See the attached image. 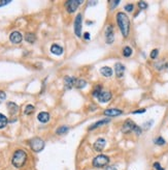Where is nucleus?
Instances as JSON below:
<instances>
[{"label": "nucleus", "instance_id": "obj_9", "mask_svg": "<svg viewBox=\"0 0 168 170\" xmlns=\"http://www.w3.org/2000/svg\"><path fill=\"white\" fill-rule=\"evenodd\" d=\"M105 145H106L105 139L99 138V139H97L95 142H94L93 148H94V150H96V151H102L104 150V147H105Z\"/></svg>", "mask_w": 168, "mask_h": 170}, {"label": "nucleus", "instance_id": "obj_24", "mask_svg": "<svg viewBox=\"0 0 168 170\" xmlns=\"http://www.w3.org/2000/svg\"><path fill=\"white\" fill-rule=\"evenodd\" d=\"M101 91H102V86L101 85H96V87L94 88V90H93V96L94 98H96L97 99V96H98L101 93Z\"/></svg>", "mask_w": 168, "mask_h": 170}, {"label": "nucleus", "instance_id": "obj_37", "mask_svg": "<svg viewBox=\"0 0 168 170\" xmlns=\"http://www.w3.org/2000/svg\"><path fill=\"white\" fill-rule=\"evenodd\" d=\"M84 38H85V41H90V33L85 32V34H84Z\"/></svg>", "mask_w": 168, "mask_h": 170}, {"label": "nucleus", "instance_id": "obj_23", "mask_svg": "<svg viewBox=\"0 0 168 170\" xmlns=\"http://www.w3.org/2000/svg\"><path fill=\"white\" fill-rule=\"evenodd\" d=\"M87 85V82L86 80L84 79H80V80H77V83H75V87L78 88V89H82L85 86Z\"/></svg>", "mask_w": 168, "mask_h": 170}, {"label": "nucleus", "instance_id": "obj_33", "mask_svg": "<svg viewBox=\"0 0 168 170\" xmlns=\"http://www.w3.org/2000/svg\"><path fill=\"white\" fill-rule=\"evenodd\" d=\"M153 166L156 170H164V168H162V166L160 165V163H158V162H155L153 164Z\"/></svg>", "mask_w": 168, "mask_h": 170}, {"label": "nucleus", "instance_id": "obj_8", "mask_svg": "<svg viewBox=\"0 0 168 170\" xmlns=\"http://www.w3.org/2000/svg\"><path fill=\"white\" fill-rule=\"evenodd\" d=\"M137 127L134 121H132L131 119H127L126 121L124 122V125H123V128H122V131L123 133H130V132H134L135 128Z\"/></svg>", "mask_w": 168, "mask_h": 170}, {"label": "nucleus", "instance_id": "obj_5", "mask_svg": "<svg viewBox=\"0 0 168 170\" xmlns=\"http://www.w3.org/2000/svg\"><path fill=\"white\" fill-rule=\"evenodd\" d=\"M82 23H83V16L82 14H78L75 17V20H74V33L77 38L82 36V26H83Z\"/></svg>", "mask_w": 168, "mask_h": 170}, {"label": "nucleus", "instance_id": "obj_6", "mask_svg": "<svg viewBox=\"0 0 168 170\" xmlns=\"http://www.w3.org/2000/svg\"><path fill=\"white\" fill-rule=\"evenodd\" d=\"M82 3H83V1H80V0H69V1L66 2L65 7H66L67 12L69 13V14H72V13H74L75 10L77 9V7Z\"/></svg>", "mask_w": 168, "mask_h": 170}, {"label": "nucleus", "instance_id": "obj_32", "mask_svg": "<svg viewBox=\"0 0 168 170\" xmlns=\"http://www.w3.org/2000/svg\"><path fill=\"white\" fill-rule=\"evenodd\" d=\"M133 9H134V5H133V4H127L125 6V10H126V12H129V13L132 12Z\"/></svg>", "mask_w": 168, "mask_h": 170}, {"label": "nucleus", "instance_id": "obj_10", "mask_svg": "<svg viewBox=\"0 0 168 170\" xmlns=\"http://www.w3.org/2000/svg\"><path fill=\"white\" fill-rule=\"evenodd\" d=\"M97 100H98L100 103H107L111 100V93L109 91H101V93L97 96Z\"/></svg>", "mask_w": 168, "mask_h": 170}, {"label": "nucleus", "instance_id": "obj_12", "mask_svg": "<svg viewBox=\"0 0 168 170\" xmlns=\"http://www.w3.org/2000/svg\"><path fill=\"white\" fill-rule=\"evenodd\" d=\"M104 115L109 117H115V116H120V115L123 114V110H120V109L117 108H112V109H106L104 110Z\"/></svg>", "mask_w": 168, "mask_h": 170}, {"label": "nucleus", "instance_id": "obj_4", "mask_svg": "<svg viewBox=\"0 0 168 170\" xmlns=\"http://www.w3.org/2000/svg\"><path fill=\"white\" fill-rule=\"evenodd\" d=\"M29 145H30L31 150H32L33 151H35V153H39V151H41L44 148L46 143H44V141L41 139V138L35 137V138H33V139L30 140Z\"/></svg>", "mask_w": 168, "mask_h": 170}, {"label": "nucleus", "instance_id": "obj_25", "mask_svg": "<svg viewBox=\"0 0 168 170\" xmlns=\"http://www.w3.org/2000/svg\"><path fill=\"white\" fill-rule=\"evenodd\" d=\"M132 49L130 48V47H125L124 49H123V55H124L125 57H130L131 55H132Z\"/></svg>", "mask_w": 168, "mask_h": 170}, {"label": "nucleus", "instance_id": "obj_2", "mask_svg": "<svg viewBox=\"0 0 168 170\" xmlns=\"http://www.w3.org/2000/svg\"><path fill=\"white\" fill-rule=\"evenodd\" d=\"M26 161H27V154L25 150H15L12 155V163L15 168H21L25 165Z\"/></svg>", "mask_w": 168, "mask_h": 170}, {"label": "nucleus", "instance_id": "obj_15", "mask_svg": "<svg viewBox=\"0 0 168 170\" xmlns=\"http://www.w3.org/2000/svg\"><path fill=\"white\" fill-rule=\"evenodd\" d=\"M51 52L53 54H55V55H62L63 52H64V50H63V48L61 46L57 45V44H54V45H52L51 47Z\"/></svg>", "mask_w": 168, "mask_h": 170}, {"label": "nucleus", "instance_id": "obj_18", "mask_svg": "<svg viewBox=\"0 0 168 170\" xmlns=\"http://www.w3.org/2000/svg\"><path fill=\"white\" fill-rule=\"evenodd\" d=\"M100 74L102 76H104V77H111V76H112V69L109 67H103L100 69Z\"/></svg>", "mask_w": 168, "mask_h": 170}, {"label": "nucleus", "instance_id": "obj_31", "mask_svg": "<svg viewBox=\"0 0 168 170\" xmlns=\"http://www.w3.org/2000/svg\"><path fill=\"white\" fill-rule=\"evenodd\" d=\"M109 3H111V9H115V6H117V5L120 4V1H119V0H112V1H111Z\"/></svg>", "mask_w": 168, "mask_h": 170}, {"label": "nucleus", "instance_id": "obj_26", "mask_svg": "<svg viewBox=\"0 0 168 170\" xmlns=\"http://www.w3.org/2000/svg\"><path fill=\"white\" fill-rule=\"evenodd\" d=\"M33 111H34V106L33 105H27L26 106V108H25L24 113L26 115H29V114L33 113Z\"/></svg>", "mask_w": 168, "mask_h": 170}, {"label": "nucleus", "instance_id": "obj_22", "mask_svg": "<svg viewBox=\"0 0 168 170\" xmlns=\"http://www.w3.org/2000/svg\"><path fill=\"white\" fill-rule=\"evenodd\" d=\"M69 131V128L67 127V125H61V127H59L56 131L57 135H64L66 134V133Z\"/></svg>", "mask_w": 168, "mask_h": 170}, {"label": "nucleus", "instance_id": "obj_17", "mask_svg": "<svg viewBox=\"0 0 168 170\" xmlns=\"http://www.w3.org/2000/svg\"><path fill=\"white\" fill-rule=\"evenodd\" d=\"M7 109H9V112L10 114H15V113H17L18 110H19V107H18L17 104L14 103V102H9V103H7Z\"/></svg>", "mask_w": 168, "mask_h": 170}, {"label": "nucleus", "instance_id": "obj_27", "mask_svg": "<svg viewBox=\"0 0 168 170\" xmlns=\"http://www.w3.org/2000/svg\"><path fill=\"white\" fill-rule=\"evenodd\" d=\"M155 144H157V145H159V146H162V145H164L165 143V140L163 139V138L162 137H158V138H156V139H155Z\"/></svg>", "mask_w": 168, "mask_h": 170}, {"label": "nucleus", "instance_id": "obj_3", "mask_svg": "<svg viewBox=\"0 0 168 170\" xmlns=\"http://www.w3.org/2000/svg\"><path fill=\"white\" fill-rule=\"evenodd\" d=\"M109 163V157L106 155H99L96 156L92 161V165L96 168H102L108 165Z\"/></svg>", "mask_w": 168, "mask_h": 170}, {"label": "nucleus", "instance_id": "obj_13", "mask_svg": "<svg viewBox=\"0 0 168 170\" xmlns=\"http://www.w3.org/2000/svg\"><path fill=\"white\" fill-rule=\"evenodd\" d=\"M75 83H77V79L74 77H69V76L64 77V86L66 89H71Z\"/></svg>", "mask_w": 168, "mask_h": 170}, {"label": "nucleus", "instance_id": "obj_36", "mask_svg": "<svg viewBox=\"0 0 168 170\" xmlns=\"http://www.w3.org/2000/svg\"><path fill=\"white\" fill-rule=\"evenodd\" d=\"M144 112H146V109H139V110L133 111V114H140V113H144Z\"/></svg>", "mask_w": 168, "mask_h": 170}, {"label": "nucleus", "instance_id": "obj_34", "mask_svg": "<svg viewBox=\"0 0 168 170\" xmlns=\"http://www.w3.org/2000/svg\"><path fill=\"white\" fill-rule=\"evenodd\" d=\"M10 2L12 1H9V0H1V1H0V7L4 6V5H6V4H9Z\"/></svg>", "mask_w": 168, "mask_h": 170}, {"label": "nucleus", "instance_id": "obj_14", "mask_svg": "<svg viewBox=\"0 0 168 170\" xmlns=\"http://www.w3.org/2000/svg\"><path fill=\"white\" fill-rule=\"evenodd\" d=\"M124 72H125V65L124 64L120 63V62L115 63V76H117L118 78H122L123 76H124Z\"/></svg>", "mask_w": 168, "mask_h": 170}, {"label": "nucleus", "instance_id": "obj_19", "mask_svg": "<svg viewBox=\"0 0 168 170\" xmlns=\"http://www.w3.org/2000/svg\"><path fill=\"white\" fill-rule=\"evenodd\" d=\"M109 121H111V120H109L108 118H107V119H102V120H99V121H97V122H95V124H93L92 125H90V127H89V131H92V130L96 129V128L100 127V125H105V124H107V122H109Z\"/></svg>", "mask_w": 168, "mask_h": 170}, {"label": "nucleus", "instance_id": "obj_21", "mask_svg": "<svg viewBox=\"0 0 168 170\" xmlns=\"http://www.w3.org/2000/svg\"><path fill=\"white\" fill-rule=\"evenodd\" d=\"M25 40L27 43H30V44H33L34 42L36 41V35L34 34L32 32H28L27 34L25 35Z\"/></svg>", "mask_w": 168, "mask_h": 170}, {"label": "nucleus", "instance_id": "obj_11", "mask_svg": "<svg viewBox=\"0 0 168 170\" xmlns=\"http://www.w3.org/2000/svg\"><path fill=\"white\" fill-rule=\"evenodd\" d=\"M23 40V36L19 31H14L9 34V41L12 44H20Z\"/></svg>", "mask_w": 168, "mask_h": 170}, {"label": "nucleus", "instance_id": "obj_35", "mask_svg": "<svg viewBox=\"0 0 168 170\" xmlns=\"http://www.w3.org/2000/svg\"><path fill=\"white\" fill-rule=\"evenodd\" d=\"M104 170H118L117 168H115V166H111V165H107L104 167Z\"/></svg>", "mask_w": 168, "mask_h": 170}, {"label": "nucleus", "instance_id": "obj_28", "mask_svg": "<svg viewBox=\"0 0 168 170\" xmlns=\"http://www.w3.org/2000/svg\"><path fill=\"white\" fill-rule=\"evenodd\" d=\"M158 54H159L158 49H154V50L151 52V55H149V56H151L152 59H156L157 57H158Z\"/></svg>", "mask_w": 168, "mask_h": 170}, {"label": "nucleus", "instance_id": "obj_16", "mask_svg": "<svg viewBox=\"0 0 168 170\" xmlns=\"http://www.w3.org/2000/svg\"><path fill=\"white\" fill-rule=\"evenodd\" d=\"M37 119L43 124H46L50 120V113H48V112H40L37 115Z\"/></svg>", "mask_w": 168, "mask_h": 170}, {"label": "nucleus", "instance_id": "obj_29", "mask_svg": "<svg viewBox=\"0 0 168 170\" xmlns=\"http://www.w3.org/2000/svg\"><path fill=\"white\" fill-rule=\"evenodd\" d=\"M138 6H139L140 9H148V3L144 1H139L138 2Z\"/></svg>", "mask_w": 168, "mask_h": 170}, {"label": "nucleus", "instance_id": "obj_1", "mask_svg": "<svg viewBox=\"0 0 168 170\" xmlns=\"http://www.w3.org/2000/svg\"><path fill=\"white\" fill-rule=\"evenodd\" d=\"M117 23H118V26H119L123 36H124V38H127V36L129 35V32H130L129 17L122 12L118 13L117 14Z\"/></svg>", "mask_w": 168, "mask_h": 170}, {"label": "nucleus", "instance_id": "obj_30", "mask_svg": "<svg viewBox=\"0 0 168 170\" xmlns=\"http://www.w3.org/2000/svg\"><path fill=\"white\" fill-rule=\"evenodd\" d=\"M5 99H6V93H5L3 90H0V104L3 103L5 101Z\"/></svg>", "mask_w": 168, "mask_h": 170}, {"label": "nucleus", "instance_id": "obj_7", "mask_svg": "<svg viewBox=\"0 0 168 170\" xmlns=\"http://www.w3.org/2000/svg\"><path fill=\"white\" fill-rule=\"evenodd\" d=\"M105 41L106 44H112L115 41V32H114V27L111 25H108L105 29Z\"/></svg>", "mask_w": 168, "mask_h": 170}, {"label": "nucleus", "instance_id": "obj_20", "mask_svg": "<svg viewBox=\"0 0 168 170\" xmlns=\"http://www.w3.org/2000/svg\"><path fill=\"white\" fill-rule=\"evenodd\" d=\"M7 124H9V119H7V117L2 113H0V129L5 128L7 125Z\"/></svg>", "mask_w": 168, "mask_h": 170}]
</instances>
